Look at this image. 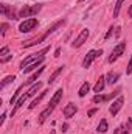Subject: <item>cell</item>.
<instances>
[{
	"instance_id": "6da1fadb",
	"label": "cell",
	"mask_w": 132,
	"mask_h": 134,
	"mask_svg": "<svg viewBox=\"0 0 132 134\" xmlns=\"http://www.w3.org/2000/svg\"><path fill=\"white\" fill-rule=\"evenodd\" d=\"M48 52H50V47H45V48H42L40 52H37V53H33V55L27 56L25 59H22V63H20L19 69H20V70H25L30 64L36 63V61H37V59H40V58H44V56H45V53H48Z\"/></svg>"
},
{
	"instance_id": "7a4b0ae2",
	"label": "cell",
	"mask_w": 132,
	"mask_h": 134,
	"mask_svg": "<svg viewBox=\"0 0 132 134\" xmlns=\"http://www.w3.org/2000/svg\"><path fill=\"white\" fill-rule=\"evenodd\" d=\"M42 9V5H31V6H23L19 13H17V16H19V19H25V17H33L36 16L39 11Z\"/></svg>"
},
{
	"instance_id": "3957f363",
	"label": "cell",
	"mask_w": 132,
	"mask_h": 134,
	"mask_svg": "<svg viewBox=\"0 0 132 134\" xmlns=\"http://www.w3.org/2000/svg\"><path fill=\"white\" fill-rule=\"evenodd\" d=\"M103 55V50L99 48V50H89L87 52V55L84 56V59H82V67L84 69H89V67L93 64V61L97 59V58H99Z\"/></svg>"
},
{
	"instance_id": "277c9868",
	"label": "cell",
	"mask_w": 132,
	"mask_h": 134,
	"mask_svg": "<svg viewBox=\"0 0 132 134\" xmlns=\"http://www.w3.org/2000/svg\"><path fill=\"white\" fill-rule=\"evenodd\" d=\"M37 25H39L37 19H34V17L25 19L23 22H20V25H19V31H20V33H30V31H33Z\"/></svg>"
},
{
	"instance_id": "5b68a950",
	"label": "cell",
	"mask_w": 132,
	"mask_h": 134,
	"mask_svg": "<svg viewBox=\"0 0 132 134\" xmlns=\"http://www.w3.org/2000/svg\"><path fill=\"white\" fill-rule=\"evenodd\" d=\"M124 50H126V42H120V44H117L113 48H112V53H110V56H109V63L112 64V63H115L123 53H124Z\"/></svg>"
},
{
	"instance_id": "8992f818",
	"label": "cell",
	"mask_w": 132,
	"mask_h": 134,
	"mask_svg": "<svg viewBox=\"0 0 132 134\" xmlns=\"http://www.w3.org/2000/svg\"><path fill=\"white\" fill-rule=\"evenodd\" d=\"M89 36H90V31H89L87 28H82V30H81V33L78 34V36L75 37V41L71 42V47H73V48H79V47H82V45H84V42H87Z\"/></svg>"
},
{
	"instance_id": "52a82bcc",
	"label": "cell",
	"mask_w": 132,
	"mask_h": 134,
	"mask_svg": "<svg viewBox=\"0 0 132 134\" xmlns=\"http://www.w3.org/2000/svg\"><path fill=\"white\" fill-rule=\"evenodd\" d=\"M123 104H124V97H123V95H118L115 100H112V104L109 106V112H110V115L115 117V115L120 112V109L123 108Z\"/></svg>"
},
{
	"instance_id": "ba28073f",
	"label": "cell",
	"mask_w": 132,
	"mask_h": 134,
	"mask_svg": "<svg viewBox=\"0 0 132 134\" xmlns=\"http://www.w3.org/2000/svg\"><path fill=\"white\" fill-rule=\"evenodd\" d=\"M76 112H78V106L73 104V103H67L65 106H64V109H62V114H64L65 119H71V117H75Z\"/></svg>"
},
{
	"instance_id": "9c48e42d",
	"label": "cell",
	"mask_w": 132,
	"mask_h": 134,
	"mask_svg": "<svg viewBox=\"0 0 132 134\" xmlns=\"http://www.w3.org/2000/svg\"><path fill=\"white\" fill-rule=\"evenodd\" d=\"M62 95H64V89L62 87H59L55 94H53V97H51V100H50V106H53V108H56L58 104H59V101L62 100Z\"/></svg>"
},
{
	"instance_id": "30bf717a",
	"label": "cell",
	"mask_w": 132,
	"mask_h": 134,
	"mask_svg": "<svg viewBox=\"0 0 132 134\" xmlns=\"http://www.w3.org/2000/svg\"><path fill=\"white\" fill-rule=\"evenodd\" d=\"M45 70V66H40L37 70H34V73H31L30 75V78L27 80V86H31V84H34V83H37V78L42 75V72Z\"/></svg>"
},
{
	"instance_id": "8fae6325",
	"label": "cell",
	"mask_w": 132,
	"mask_h": 134,
	"mask_svg": "<svg viewBox=\"0 0 132 134\" xmlns=\"http://www.w3.org/2000/svg\"><path fill=\"white\" fill-rule=\"evenodd\" d=\"M53 111H55V108H53V106H47V108L39 114V125H44V123H45V120L53 114Z\"/></svg>"
},
{
	"instance_id": "7c38bea8",
	"label": "cell",
	"mask_w": 132,
	"mask_h": 134,
	"mask_svg": "<svg viewBox=\"0 0 132 134\" xmlns=\"http://www.w3.org/2000/svg\"><path fill=\"white\" fill-rule=\"evenodd\" d=\"M104 87H106V75H99L98 81H97L95 86H93V92H95V94H101V92L104 91Z\"/></svg>"
},
{
	"instance_id": "4fadbf2b",
	"label": "cell",
	"mask_w": 132,
	"mask_h": 134,
	"mask_svg": "<svg viewBox=\"0 0 132 134\" xmlns=\"http://www.w3.org/2000/svg\"><path fill=\"white\" fill-rule=\"evenodd\" d=\"M64 25H65V20H64V19H62V20H56V22H55L51 27H48V30L44 33V34H45V37H48L50 34H53L58 28H61V27H64Z\"/></svg>"
},
{
	"instance_id": "5bb4252c",
	"label": "cell",
	"mask_w": 132,
	"mask_h": 134,
	"mask_svg": "<svg viewBox=\"0 0 132 134\" xmlns=\"http://www.w3.org/2000/svg\"><path fill=\"white\" fill-rule=\"evenodd\" d=\"M118 78H120V73L118 72H109L107 75H106V84H115L117 81H118Z\"/></svg>"
},
{
	"instance_id": "9a60e30c",
	"label": "cell",
	"mask_w": 132,
	"mask_h": 134,
	"mask_svg": "<svg viewBox=\"0 0 132 134\" xmlns=\"http://www.w3.org/2000/svg\"><path fill=\"white\" fill-rule=\"evenodd\" d=\"M40 89H42V83H40V81H37V83L31 84V86H30V89H28V92H27L28 98H30V97H34V95H36Z\"/></svg>"
},
{
	"instance_id": "2e32d148",
	"label": "cell",
	"mask_w": 132,
	"mask_h": 134,
	"mask_svg": "<svg viewBox=\"0 0 132 134\" xmlns=\"http://www.w3.org/2000/svg\"><path fill=\"white\" fill-rule=\"evenodd\" d=\"M89 91H90V84H89V81H84V83L81 84L79 91H78V97H79V98H84V97L89 94Z\"/></svg>"
},
{
	"instance_id": "e0dca14e",
	"label": "cell",
	"mask_w": 132,
	"mask_h": 134,
	"mask_svg": "<svg viewBox=\"0 0 132 134\" xmlns=\"http://www.w3.org/2000/svg\"><path fill=\"white\" fill-rule=\"evenodd\" d=\"M44 59H45V56H44V58H40V59H37V61L33 63V64H30L25 70H22V72H23V73H30V72H33V70H37V67L44 66Z\"/></svg>"
},
{
	"instance_id": "ac0fdd59",
	"label": "cell",
	"mask_w": 132,
	"mask_h": 134,
	"mask_svg": "<svg viewBox=\"0 0 132 134\" xmlns=\"http://www.w3.org/2000/svg\"><path fill=\"white\" fill-rule=\"evenodd\" d=\"M27 98H28V95H27V94H22V97L17 100V103L14 104V108H13V111H11V117L17 112V109H20V108L23 106V103H25V100H27Z\"/></svg>"
},
{
	"instance_id": "d6986e66",
	"label": "cell",
	"mask_w": 132,
	"mask_h": 134,
	"mask_svg": "<svg viewBox=\"0 0 132 134\" xmlns=\"http://www.w3.org/2000/svg\"><path fill=\"white\" fill-rule=\"evenodd\" d=\"M45 95H47V91H42V92H40V94H39V95H37V97L31 101V104H28V109H30V111H33L34 108H36L40 101L44 100V97H45Z\"/></svg>"
},
{
	"instance_id": "ffe728a7",
	"label": "cell",
	"mask_w": 132,
	"mask_h": 134,
	"mask_svg": "<svg viewBox=\"0 0 132 134\" xmlns=\"http://www.w3.org/2000/svg\"><path fill=\"white\" fill-rule=\"evenodd\" d=\"M64 69H65V66H59V67H58V69H56V70L50 75V78H48V84H53V83L56 81V78H58V76L64 72Z\"/></svg>"
},
{
	"instance_id": "44dd1931",
	"label": "cell",
	"mask_w": 132,
	"mask_h": 134,
	"mask_svg": "<svg viewBox=\"0 0 132 134\" xmlns=\"http://www.w3.org/2000/svg\"><path fill=\"white\" fill-rule=\"evenodd\" d=\"M107 130H109V123H107V120H106V119H101V120H99V123H98L97 131H98V133H101V134H104Z\"/></svg>"
},
{
	"instance_id": "7402d4cb",
	"label": "cell",
	"mask_w": 132,
	"mask_h": 134,
	"mask_svg": "<svg viewBox=\"0 0 132 134\" xmlns=\"http://www.w3.org/2000/svg\"><path fill=\"white\" fill-rule=\"evenodd\" d=\"M23 87H25V86H20V87L13 94V97H11V100H9V104H16V103H17V100L22 97V89H23Z\"/></svg>"
},
{
	"instance_id": "603a6c76",
	"label": "cell",
	"mask_w": 132,
	"mask_h": 134,
	"mask_svg": "<svg viewBox=\"0 0 132 134\" xmlns=\"http://www.w3.org/2000/svg\"><path fill=\"white\" fill-rule=\"evenodd\" d=\"M14 80H16V76H14V75H8V76H5V78L2 80V83H0V89H5V87H6L9 83H13Z\"/></svg>"
},
{
	"instance_id": "cb8c5ba5",
	"label": "cell",
	"mask_w": 132,
	"mask_h": 134,
	"mask_svg": "<svg viewBox=\"0 0 132 134\" xmlns=\"http://www.w3.org/2000/svg\"><path fill=\"white\" fill-rule=\"evenodd\" d=\"M11 11H13V8H11L9 5H6V3H2V5H0V13H2L3 17H6Z\"/></svg>"
},
{
	"instance_id": "d4e9b609",
	"label": "cell",
	"mask_w": 132,
	"mask_h": 134,
	"mask_svg": "<svg viewBox=\"0 0 132 134\" xmlns=\"http://www.w3.org/2000/svg\"><path fill=\"white\" fill-rule=\"evenodd\" d=\"M124 2H126V0H117V2H115V6H113V17H118L120 9H121V6H123Z\"/></svg>"
},
{
	"instance_id": "484cf974",
	"label": "cell",
	"mask_w": 132,
	"mask_h": 134,
	"mask_svg": "<svg viewBox=\"0 0 132 134\" xmlns=\"http://www.w3.org/2000/svg\"><path fill=\"white\" fill-rule=\"evenodd\" d=\"M92 101L95 103V104H99V103H104L106 101V95H101V94H97L93 98H92Z\"/></svg>"
},
{
	"instance_id": "4316f807",
	"label": "cell",
	"mask_w": 132,
	"mask_h": 134,
	"mask_svg": "<svg viewBox=\"0 0 132 134\" xmlns=\"http://www.w3.org/2000/svg\"><path fill=\"white\" fill-rule=\"evenodd\" d=\"M115 33V27H109V30H107V33L104 34V39L107 41V39H110L112 37V34Z\"/></svg>"
},
{
	"instance_id": "83f0119b",
	"label": "cell",
	"mask_w": 132,
	"mask_h": 134,
	"mask_svg": "<svg viewBox=\"0 0 132 134\" xmlns=\"http://www.w3.org/2000/svg\"><path fill=\"white\" fill-rule=\"evenodd\" d=\"M126 73H128V75H131V73H132V55H131L129 63H128V67H126Z\"/></svg>"
},
{
	"instance_id": "f1b7e54d",
	"label": "cell",
	"mask_w": 132,
	"mask_h": 134,
	"mask_svg": "<svg viewBox=\"0 0 132 134\" xmlns=\"http://www.w3.org/2000/svg\"><path fill=\"white\" fill-rule=\"evenodd\" d=\"M8 52H9V48H8V47H2V48H0V56H2V58H3V56H6V55H8Z\"/></svg>"
},
{
	"instance_id": "f546056e",
	"label": "cell",
	"mask_w": 132,
	"mask_h": 134,
	"mask_svg": "<svg viewBox=\"0 0 132 134\" xmlns=\"http://www.w3.org/2000/svg\"><path fill=\"white\" fill-rule=\"evenodd\" d=\"M11 58H13V55H6V56L0 58V63H2V64H5V63H8V61H9Z\"/></svg>"
},
{
	"instance_id": "4dcf8cb0",
	"label": "cell",
	"mask_w": 132,
	"mask_h": 134,
	"mask_svg": "<svg viewBox=\"0 0 132 134\" xmlns=\"http://www.w3.org/2000/svg\"><path fill=\"white\" fill-rule=\"evenodd\" d=\"M0 28H2L0 31H2V36H3V34L6 33V30H8V24H6V22H3V24L0 25Z\"/></svg>"
},
{
	"instance_id": "1f68e13d",
	"label": "cell",
	"mask_w": 132,
	"mask_h": 134,
	"mask_svg": "<svg viewBox=\"0 0 132 134\" xmlns=\"http://www.w3.org/2000/svg\"><path fill=\"white\" fill-rule=\"evenodd\" d=\"M97 112H98V108H93V109H90V111L87 112V117H93Z\"/></svg>"
},
{
	"instance_id": "d6a6232c",
	"label": "cell",
	"mask_w": 132,
	"mask_h": 134,
	"mask_svg": "<svg viewBox=\"0 0 132 134\" xmlns=\"http://www.w3.org/2000/svg\"><path fill=\"white\" fill-rule=\"evenodd\" d=\"M120 134H129V130H128V126L121 125V126H120Z\"/></svg>"
},
{
	"instance_id": "836d02e7",
	"label": "cell",
	"mask_w": 132,
	"mask_h": 134,
	"mask_svg": "<svg viewBox=\"0 0 132 134\" xmlns=\"http://www.w3.org/2000/svg\"><path fill=\"white\" fill-rule=\"evenodd\" d=\"M5 119H6V112H3V114H2V119H0V126L3 125V122H5Z\"/></svg>"
},
{
	"instance_id": "e575fe53",
	"label": "cell",
	"mask_w": 132,
	"mask_h": 134,
	"mask_svg": "<svg viewBox=\"0 0 132 134\" xmlns=\"http://www.w3.org/2000/svg\"><path fill=\"white\" fill-rule=\"evenodd\" d=\"M59 55H61V48H56L55 50V58H59Z\"/></svg>"
},
{
	"instance_id": "d590c367",
	"label": "cell",
	"mask_w": 132,
	"mask_h": 134,
	"mask_svg": "<svg viewBox=\"0 0 132 134\" xmlns=\"http://www.w3.org/2000/svg\"><path fill=\"white\" fill-rule=\"evenodd\" d=\"M68 131V123H64L62 125V133H67Z\"/></svg>"
},
{
	"instance_id": "8d00e7d4",
	"label": "cell",
	"mask_w": 132,
	"mask_h": 134,
	"mask_svg": "<svg viewBox=\"0 0 132 134\" xmlns=\"http://www.w3.org/2000/svg\"><path fill=\"white\" fill-rule=\"evenodd\" d=\"M128 16H129V17H132V5L129 6V9H128Z\"/></svg>"
},
{
	"instance_id": "74e56055",
	"label": "cell",
	"mask_w": 132,
	"mask_h": 134,
	"mask_svg": "<svg viewBox=\"0 0 132 134\" xmlns=\"http://www.w3.org/2000/svg\"><path fill=\"white\" fill-rule=\"evenodd\" d=\"M113 134H120V128H117V130H113Z\"/></svg>"
},
{
	"instance_id": "f35d334b",
	"label": "cell",
	"mask_w": 132,
	"mask_h": 134,
	"mask_svg": "<svg viewBox=\"0 0 132 134\" xmlns=\"http://www.w3.org/2000/svg\"><path fill=\"white\" fill-rule=\"evenodd\" d=\"M78 2H79V3H81V2H86V0H78Z\"/></svg>"
}]
</instances>
